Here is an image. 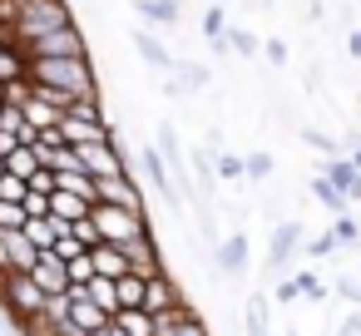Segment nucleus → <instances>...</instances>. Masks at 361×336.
<instances>
[{
    "mask_svg": "<svg viewBox=\"0 0 361 336\" xmlns=\"http://www.w3.org/2000/svg\"><path fill=\"white\" fill-rule=\"evenodd\" d=\"M0 336H6V331H0Z\"/></svg>",
    "mask_w": 361,
    "mask_h": 336,
    "instance_id": "09e8293b",
    "label": "nucleus"
},
{
    "mask_svg": "<svg viewBox=\"0 0 361 336\" xmlns=\"http://www.w3.org/2000/svg\"><path fill=\"white\" fill-rule=\"evenodd\" d=\"M297 287H302V292H307L312 301H322V297H326V287H322V282H317L312 272H297Z\"/></svg>",
    "mask_w": 361,
    "mask_h": 336,
    "instance_id": "c9c22d12",
    "label": "nucleus"
},
{
    "mask_svg": "<svg viewBox=\"0 0 361 336\" xmlns=\"http://www.w3.org/2000/svg\"><path fill=\"white\" fill-rule=\"evenodd\" d=\"M65 277H70V287H85V282L94 277V267H90V247H85L80 257H70V262H65Z\"/></svg>",
    "mask_w": 361,
    "mask_h": 336,
    "instance_id": "cd10ccee",
    "label": "nucleus"
},
{
    "mask_svg": "<svg viewBox=\"0 0 361 336\" xmlns=\"http://www.w3.org/2000/svg\"><path fill=\"white\" fill-rule=\"evenodd\" d=\"M20 232H25V242L35 247V252H45V247H55V237L60 232H70L60 218H50V213H40V218H25L20 223Z\"/></svg>",
    "mask_w": 361,
    "mask_h": 336,
    "instance_id": "4468645a",
    "label": "nucleus"
},
{
    "mask_svg": "<svg viewBox=\"0 0 361 336\" xmlns=\"http://www.w3.org/2000/svg\"><path fill=\"white\" fill-rule=\"evenodd\" d=\"M50 252H55V257H60V262H70V257H80V252H85V242H80V237H75V232H60V237H55V247H50Z\"/></svg>",
    "mask_w": 361,
    "mask_h": 336,
    "instance_id": "c756f323",
    "label": "nucleus"
},
{
    "mask_svg": "<svg viewBox=\"0 0 361 336\" xmlns=\"http://www.w3.org/2000/svg\"><path fill=\"white\" fill-rule=\"evenodd\" d=\"M139 15L144 20H154V25H178V6H164V0H139Z\"/></svg>",
    "mask_w": 361,
    "mask_h": 336,
    "instance_id": "5701e85b",
    "label": "nucleus"
},
{
    "mask_svg": "<svg viewBox=\"0 0 361 336\" xmlns=\"http://www.w3.org/2000/svg\"><path fill=\"white\" fill-rule=\"evenodd\" d=\"M297 247H302V223H292V218L277 223V228H272V247H267V272H282Z\"/></svg>",
    "mask_w": 361,
    "mask_h": 336,
    "instance_id": "9d476101",
    "label": "nucleus"
},
{
    "mask_svg": "<svg viewBox=\"0 0 361 336\" xmlns=\"http://www.w3.org/2000/svg\"><path fill=\"white\" fill-rule=\"evenodd\" d=\"M262 6H272V0H262Z\"/></svg>",
    "mask_w": 361,
    "mask_h": 336,
    "instance_id": "de8ad7c7",
    "label": "nucleus"
},
{
    "mask_svg": "<svg viewBox=\"0 0 361 336\" xmlns=\"http://www.w3.org/2000/svg\"><path fill=\"white\" fill-rule=\"evenodd\" d=\"M114 297H119V306H139V301H144V277H139V272L114 277Z\"/></svg>",
    "mask_w": 361,
    "mask_h": 336,
    "instance_id": "4be33fe9",
    "label": "nucleus"
},
{
    "mask_svg": "<svg viewBox=\"0 0 361 336\" xmlns=\"http://www.w3.org/2000/svg\"><path fill=\"white\" fill-rule=\"evenodd\" d=\"M90 267H94V277H124L129 272V257L114 242H94L90 247Z\"/></svg>",
    "mask_w": 361,
    "mask_h": 336,
    "instance_id": "2eb2a0df",
    "label": "nucleus"
},
{
    "mask_svg": "<svg viewBox=\"0 0 361 336\" xmlns=\"http://www.w3.org/2000/svg\"><path fill=\"white\" fill-rule=\"evenodd\" d=\"M336 292H341V297H351V301H361V287H356V282H336Z\"/></svg>",
    "mask_w": 361,
    "mask_h": 336,
    "instance_id": "79ce46f5",
    "label": "nucleus"
},
{
    "mask_svg": "<svg viewBox=\"0 0 361 336\" xmlns=\"http://www.w3.org/2000/svg\"><path fill=\"white\" fill-rule=\"evenodd\" d=\"M247 336H267V321H262V301H247Z\"/></svg>",
    "mask_w": 361,
    "mask_h": 336,
    "instance_id": "72a5a7b5",
    "label": "nucleus"
},
{
    "mask_svg": "<svg viewBox=\"0 0 361 336\" xmlns=\"http://www.w3.org/2000/svg\"><path fill=\"white\" fill-rule=\"evenodd\" d=\"M292 297H302V287H297V277H287V282H277V301H292Z\"/></svg>",
    "mask_w": 361,
    "mask_h": 336,
    "instance_id": "a19ab883",
    "label": "nucleus"
},
{
    "mask_svg": "<svg viewBox=\"0 0 361 336\" xmlns=\"http://www.w3.org/2000/svg\"><path fill=\"white\" fill-rule=\"evenodd\" d=\"M331 237H336V242H361V223H356L351 213H336V223H331Z\"/></svg>",
    "mask_w": 361,
    "mask_h": 336,
    "instance_id": "c85d7f7f",
    "label": "nucleus"
},
{
    "mask_svg": "<svg viewBox=\"0 0 361 336\" xmlns=\"http://www.w3.org/2000/svg\"><path fill=\"white\" fill-rule=\"evenodd\" d=\"M20 50H25V60H70V55H90L80 25H60V30H50V35H35V40H25Z\"/></svg>",
    "mask_w": 361,
    "mask_h": 336,
    "instance_id": "20e7f679",
    "label": "nucleus"
},
{
    "mask_svg": "<svg viewBox=\"0 0 361 336\" xmlns=\"http://www.w3.org/2000/svg\"><path fill=\"white\" fill-rule=\"evenodd\" d=\"M312 198H317L322 208H331V213H346V198H341V188H331L326 178H312Z\"/></svg>",
    "mask_w": 361,
    "mask_h": 336,
    "instance_id": "a878e982",
    "label": "nucleus"
},
{
    "mask_svg": "<svg viewBox=\"0 0 361 336\" xmlns=\"http://www.w3.org/2000/svg\"><path fill=\"white\" fill-rule=\"evenodd\" d=\"M25 80H30V85H40V89L70 94V99L99 94L90 55H70V60H25Z\"/></svg>",
    "mask_w": 361,
    "mask_h": 336,
    "instance_id": "f257e3e1",
    "label": "nucleus"
},
{
    "mask_svg": "<svg viewBox=\"0 0 361 336\" xmlns=\"http://www.w3.org/2000/svg\"><path fill=\"white\" fill-rule=\"evenodd\" d=\"M60 25H75V11L70 0H11V20H6V35L16 45L35 40V35H50Z\"/></svg>",
    "mask_w": 361,
    "mask_h": 336,
    "instance_id": "f03ea898",
    "label": "nucleus"
},
{
    "mask_svg": "<svg viewBox=\"0 0 361 336\" xmlns=\"http://www.w3.org/2000/svg\"><path fill=\"white\" fill-rule=\"evenodd\" d=\"M85 213H90V198H80V193H65V188H50V218H60L65 228H75Z\"/></svg>",
    "mask_w": 361,
    "mask_h": 336,
    "instance_id": "dca6fc26",
    "label": "nucleus"
},
{
    "mask_svg": "<svg viewBox=\"0 0 361 336\" xmlns=\"http://www.w3.org/2000/svg\"><path fill=\"white\" fill-rule=\"evenodd\" d=\"M302 139H307V144H312L317 154H331V149H336V144H331L326 134H317V129H302Z\"/></svg>",
    "mask_w": 361,
    "mask_h": 336,
    "instance_id": "4c0bfd02",
    "label": "nucleus"
},
{
    "mask_svg": "<svg viewBox=\"0 0 361 336\" xmlns=\"http://www.w3.org/2000/svg\"><path fill=\"white\" fill-rule=\"evenodd\" d=\"M60 297H65V316H60L65 326H75L80 336H104L109 331V316L85 297V287H65Z\"/></svg>",
    "mask_w": 361,
    "mask_h": 336,
    "instance_id": "39448f33",
    "label": "nucleus"
},
{
    "mask_svg": "<svg viewBox=\"0 0 361 336\" xmlns=\"http://www.w3.org/2000/svg\"><path fill=\"white\" fill-rule=\"evenodd\" d=\"M94 203H114V208H144V188L134 183V173H109V178H94Z\"/></svg>",
    "mask_w": 361,
    "mask_h": 336,
    "instance_id": "6e6552de",
    "label": "nucleus"
},
{
    "mask_svg": "<svg viewBox=\"0 0 361 336\" xmlns=\"http://www.w3.org/2000/svg\"><path fill=\"white\" fill-rule=\"evenodd\" d=\"M223 30H228V20H223V0H218V6H208V11H203V35H208V40L218 45V50H228Z\"/></svg>",
    "mask_w": 361,
    "mask_h": 336,
    "instance_id": "b1692460",
    "label": "nucleus"
},
{
    "mask_svg": "<svg viewBox=\"0 0 361 336\" xmlns=\"http://www.w3.org/2000/svg\"><path fill=\"white\" fill-rule=\"evenodd\" d=\"M331 247H336V237H331V228H326V232H322V237H317V242H312L307 252H312V257H326Z\"/></svg>",
    "mask_w": 361,
    "mask_h": 336,
    "instance_id": "ea45409f",
    "label": "nucleus"
},
{
    "mask_svg": "<svg viewBox=\"0 0 361 336\" xmlns=\"http://www.w3.org/2000/svg\"><path fill=\"white\" fill-rule=\"evenodd\" d=\"M346 50H351V55H361V30H351V40H346Z\"/></svg>",
    "mask_w": 361,
    "mask_h": 336,
    "instance_id": "c03bdc74",
    "label": "nucleus"
},
{
    "mask_svg": "<svg viewBox=\"0 0 361 336\" xmlns=\"http://www.w3.org/2000/svg\"><path fill=\"white\" fill-rule=\"evenodd\" d=\"M173 70H178L173 89H203V85H208V70H198V65H178V60H173Z\"/></svg>",
    "mask_w": 361,
    "mask_h": 336,
    "instance_id": "bb28decb",
    "label": "nucleus"
},
{
    "mask_svg": "<svg viewBox=\"0 0 361 336\" xmlns=\"http://www.w3.org/2000/svg\"><path fill=\"white\" fill-rule=\"evenodd\" d=\"M341 336H361V316H351V321L341 326Z\"/></svg>",
    "mask_w": 361,
    "mask_h": 336,
    "instance_id": "37998d69",
    "label": "nucleus"
},
{
    "mask_svg": "<svg viewBox=\"0 0 361 336\" xmlns=\"http://www.w3.org/2000/svg\"><path fill=\"white\" fill-rule=\"evenodd\" d=\"M70 232H75V237H80L85 247H94V242H99V232H94V223H90V213H85V218H80V223H75Z\"/></svg>",
    "mask_w": 361,
    "mask_h": 336,
    "instance_id": "f704fd0d",
    "label": "nucleus"
},
{
    "mask_svg": "<svg viewBox=\"0 0 361 336\" xmlns=\"http://www.w3.org/2000/svg\"><path fill=\"white\" fill-rule=\"evenodd\" d=\"M124 257H129V272H139V277L164 272V252H159V242H154V228L139 232V237H129V242H124Z\"/></svg>",
    "mask_w": 361,
    "mask_h": 336,
    "instance_id": "1a4fd4ad",
    "label": "nucleus"
},
{
    "mask_svg": "<svg viewBox=\"0 0 361 336\" xmlns=\"http://www.w3.org/2000/svg\"><path fill=\"white\" fill-rule=\"evenodd\" d=\"M11 80H25V50L11 35H0V85H11Z\"/></svg>",
    "mask_w": 361,
    "mask_h": 336,
    "instance_id": "a211bd4d",
    "label": "nucleus"
},
{
    "mask_svg": "<svg viewBox=\"0 0 361 336\" xmlns=\"http://www.w3.org/2000/svg\"><path fill=\"white\" fill-rule=\"evenodd\" d=\"M173 301H183V292H178V282L169 277V267L154 272V277H144V301H139V306H144L149 316H154V311H169Z\"/></svg>",
    "mask_w": 361,
    "mask_h": 336,
    "instance_id": "f8f14e48",
    "label": "nucleus"
},
{
    "mask_svg": "<svg viewBox=\"0 0 361 336\" xmlns=\"http://www.w3.org/2000/svg\"><path fill=\"white\" fill-rule=\"evenodd\" d=\"M243 267H247V237L233 232V237L218 242V272H223V277H238Z\"/></svg>",
    "mask_w": 361,
    "mask_h": 336,
    "instance_id": "f3484780",
    "label": "nucleus"
},
{
    "mask_svg": "<svg viewBox=\"0 0 361 336\" xmlns=\"http://www.w3.org/2000/svg\"><path fill=\"white\" fill-rule=\"evenodd\" d=\"M6 158V173H16V178H30L35 168H40V154H35V144H16L11 154H0Z\"/></svg>",
    "mask_w": 361,
    "mask_h": 336,
    "instance_id": "aec40b11",
    "label": "nucleus"
},
{
    "mask_svg": "<svg viewBox=\"0 0 361 336\" xmlns=\"http://www.w3.org/2000/svg\"><path fill=\"white\" fill-rule=\"evenodd\" d=\"M75 154H80V163H85L90 178H109V173H124V168H129L119 134H114V139H99V144H85V149H75Z\"/></svg>",
    "mask_w": 361,
    "mask_h": 336,
    "instance_id": "423d86ee",
    "label": "nucleus"
},
{
    "mask_svg": "<svg viewBox=\"0 0 361 336\" xmlns=\"http://www.w3.org/2000/svg\"><path fill=\"white\" fill-rule=\"evenodd\" d=\"M90 223H94L99 242H114V247H124L129 237L154 228L144 208H114V203H90Z\"/></svg>",
    "mask_w": 361,
    "mask_h": 336,
    "instance_id": "7ed1b4c3",
    "label": "nucleus"
},
{
    "mask_svg": "<svg viewBox=\"0 0 361 336\" xmlns=\"http://www.w3.org/2000/svg\"><path fill=\"white\" fill-rule=\"evenodd\" d=\"M60 144L70 149H85V144H99V139H114L109 119H85V114H60Z\"/></svg>",
    "mask_w": 361,
    "mask_h": 336,
    "instance_id": "0eeeda50",
    "label": "nucleus"
},
{
    "mask_svg": "<svg viewBox=\"0 0 361 336\" xmlns=\"http://www.w3.org/2000/svg\"><path fill=\"white\" fill-rule=\"evenodd\" d=\"M139 168H144V178L154 183V193H159L169 208H178V188H173V178H169V168H164V154H159V149H144V154H139Z\"/></svg>",
    "mask_w": 361,
    "mask_h": 336,
    "instance_id": "ddd939ff",
    "label": "nucleus"
},
{
    "mask_svg": "<svg viewBox=\"0 0 361 336\" xmlns=\"http://www.w3.org/2000/svg\"><path fill=\"white\" fill-rule=\"evenodd\" d=\"M262 55H267L272 65H287V45H282V40H267V45H262Z\"/></svg>",
    "mask_w": 361,
    "mask_h": 336,
    "instance_id": "58836bf2",
    "label": "nucleus"
},
{
    "mask_svg": "<svg viewBox=\"0 0 361 336\" xmlns=\"http://www.w3.org/2000/svg\"><path fill=\"white\" fill-rule=\"evenodd\" d=\"M134 50H139V55H144V60H149L154 70H173V60H169V50H164V45H159V40H154L149 30H139V35H134Z\"/></svg>",
    "mask_w": 361,
    "mask_h": 336,
    "instance_id": "412c9836",
    "label": "nucleus"
},
{
    "mask_svg": "<svg viewBox=\"0 0 361 336\" xmlns=\"http://www.w3.org/2000/svg\"><path fill=\"white\" fill-rule=\"evenodd\" d=\"M164 6H178V0H164Z\"/></svg>",
    "mask_w": 361,
    "mask_h": 336,
    "instance_id": "a18cd8bd",
    "label": "nucleus"
},
{
    "mask_svg": "<svg viewBox=\"0 0 361 336\" xmlns=\"http://www.w3.org/2000/svg\"><path fill=\"white\" fill-rule=\"evenodd\" d=\"M30 262H35V247L25 242V232L20 228L6 232V272H30Z\"/></svg>",
    "mask_w": 361,
    "mask_h": 336,
    "instance_id": "6ab92c4d",
    "label": "nucleus"
},
{
    "mask_svg": "<svg viewBox=\"0 0 361 336\" xmlns=\"http://www.w3.org/2000/svg\"><path fill=\"white\" fill-rule=\"evenodd\" d=\"M25 223V208L20 203H0V232H16Z\"/></svg>",
    "mask_w": 361,
    "mask_h": 336,
    "instance_id": "473e14b6",
    "label": "nucleus"
},
{
    "mask_svg": "<svg viewBox=\"0 0 361 336\" xmlns=\"http://www.w3.org/2000/svg\"><path fill=\"white\" fill-rule=\"evenodd\" d=\"M30 277H35V287L45 292V297H60L65 287H70V277H65V262L45 247V252H35V262H30Z\"/></svg>",
    "mask_w": 361,
    "mask_h": 336,
    "instance_id": "9b49d317",
    "label": "nucleus"
},
{
    "mask_svg": "<svg viewBox=\"0 0 361 336\" xmlns=\"http://www.w3.org/2000/svg\"><path fill=\"white\" fill-rule=\"evenodd\" d=\"M0 173H6V158H0Z\"/></svg>",
    "mask_w": 361,
    "mask_h": 336,
    "instance_id": "49530a36",
    "label": "nucleus"
},
{
    "mask_svg": "<svg viewBox=\"0 0 361 336\" xmlns=\"http://www.w3.org/2000/svg\"><path fill=\"white\" fill-rule=\"evenodd\" d=\"M223 40H228V50H238L243 60H252V55L262 50V40H257L252 30H223Z\"/></svg>",
    "mask_w": 361,
    "mask_h": 336,
    "instance_id": "393cba45",
    "label": "nucleus"
},
{
    "mask_svg": "<svg viewBox=\"0 0 361 336\" xmlns=\"http://www.w3.org/2000/svg\"><path fill=\"white\" fill-rule=\"evenodd\" d=\"M20 198H25V178L0 173V203H20Z\"/></svg>",
    "mask_w": 361,
    "mask_h": 336,
    "instance_id": "7c9ffc66",
    "label": "nucleus"
},
{
    "mask_svg": "<svg viewBox=\"0 0 361 336\" xmlns=\"http://www.w3.org/2000/svg\"><path fill=\"white\" fill-rule=\"evenodd\" d=\"M218 173H223V178H243V158H233V154H218Z\"/></svg>",
    "mask_w": 361,
    "mask_h": 336,
    "instance_id": "e433bc0d",
    "label": "nucleus"
},
{
    "mask_svg": "<svg viewBox=\"0 0 361 336\" xmlns=\"http://www.w3.org/2000/svg\"><path fill=\"white\" fill-rule=\"evenodd\" d=\"M243 173H247V178H272V154H247Z\"/></svg>",
    "mask_w": 361,
    "mask_h": 336,
    "instance_id": "2f4dec72",
    "label": "nucleus"
}]
</instances>
